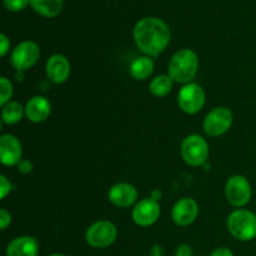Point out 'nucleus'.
I'll use <instances>...</instances> for the list:
<instances>
[{"label":"nucleus","mask_w":256,"mask_h":256,"mask_svg":"<svg viewBox=\"0 0 256 256\" xmlns=\"http://www.w3.org/2000/svg\"><path fill=\"white\" fill-rule=\"evenodd\" d=\"M132 36L138 49L142 54L150 58H156L170 44L172 32L164 20L159 18L146 16L140 19L135 24Z\"/></svg>","instance_id":"1"},{"label":"nucleus","mask_w":256,"mask_h":256,"mask_svg":"<svg viewBox=\"0 0 256 256\" xmlns=\"http://www.w3.org/2000/svg\"><path fill=\"white\" fill-rule=\"evenodd\" d=\"M199 70V58L192 49H180L175 52L168 65V75L174 82L189 84Z\"/></svg>","instance_id":"2"},{"label":"nucleus","mask_w":256,"mask_h":256,"mask_svg":"<svg viewBox=\"0 0 256 256\" xmlns=\"http://www.w3.org/2000/svg\"><path fill=\"white\" fill-rule=\"evenodd\" d=\"M226 228L240 242H252L256 238V214L246 209H236L229 214Z\"/></svg>","instance_id":"3"},{"label":"nucleus","mask_w":256,"mask_h":256,"mask_svg":"<svg viewBox=\"0 0 256 256\" xmlns=\"http://www.w3.org/2000/svg\"><path fill=\"white\" fill-rule=\"evenodd\" d=\"M182 158L190 166H204L209 159V145L202 136L198 134L188 135L180 146Z\"/></svg>","instance_id":"4"},{"label":"nucleus","mask_w":256,"mask_h":256,"mask_svg":"<svg viewBox=\"0 0 256 256\" xmlns=\"http://www.w3.org/2000/svg\"><path fill=\"white\" fill-rule=\"evenodd\" d=\"M118 238V228L109 220H99L90 225L85 232L88 245L95 249H105L112 246Z\"/></svg>","instance_id":"5"},{"label":"nucleus","mask_w":256,"mask_h":256,"mask_svg":"<svg viewBox=\"0 0 256 256\" xmlns=\"http://www.w3.org/2000/svg\"><path fill=\"white\" fill-rule=\"evenodd\" d=\"M234 115L225 106H218L210 110L202 122V129L208 136L218 138L229 132L232 125Z\"/></svg>","instance_id":"6"},{"label":"nucleus","mask_w":256,"mask_h":256,"mask_svg":"<svg viewBox=\"0 0 256 256\" xmlns=\"http://www.w3.org/2000/svg\"><path fill=\"white\" fill-rule=\"evenodd\" d=\"M225 196L232 206L242 209L252 200V184L242 175H232L225 184Z\"/></svg>","instance_id":"7"},{"label":"nucleus","mask_w":256,"mask_h":256,"mask_svg":"<svg viewBox=\"0 0 256 256\" xmlns=\"http://www.w3.org/2000/svg\"><path fill=\"white\" fill-rule=\"evenodd\" d=\"M40 58V48L32 40L18 44L10 54V64L16 72H26L34 66Z\"/></svg>","instance_id":"8"},{"label":"nucleus","mask_w":256,"mask_h":256,"mask_svg":"<svg viewBox=\"0 0 256 256\" xmlns=\"http://www.w3.org/2000/svg\"><path fill=\"white\" fill-rule=\"evenodd\" d=\"M205 92L196 82L185 84L178 92V105L180 109L189 115H195L204 108Z\"/></svg>","instance_id":"9"},{"label":"nucleus","mask_w":256,"mask_h":256,"mask_svg":"<svg viewBox=\"0 0 256 256\" xmlns=\"http://www.w3.org/2000/svg\"><path fill=\"white\" fill-rule=\"evenodd\" d=\"M162 209L156 200L152 198H145L135 204L132 216L138 226L148 228L154 225L159 220Z\"/></svg>","instance_id":"10"},{"label":"nucleus","mask_w":256,"mask_h":256,"mask_svg":"<svg viewBox=\"0 0 256 256\" xmlns=\"http://www.w3.org/2000/svg\"><path fill=\"white\" fill-rule=\"evenodd\" d=\"M22 145L15 135L4 134L0 138V160L5 166H18L22 162Z\"/></svg>","instance_id":"11"},{"label":"nucleus","mask_w":256,"mask_h":256,"mask_svg":"<svg viewBox=\"0 0 256 256\" xmlns=\"http://www.w3.org/2000/svg\"><path fill=\"white\" fill-rule=\"evenodd\" d=\"M199 205L192 198L178 200L172 209V219L178 226H188L196 220Z\"/></svg>","instance_id":"12"},{"label":"nucleus","mask_w":256,"mask_h":256,"mask_svg":"<svg viewBox=\"0 0 256 256\" xmlns=\"http://www.w3.org/2000/svg\"><path fill=\"white\" fill-rule=\"evenodd\" d=\"M108 199L114 206L126 209L134 205L138 200V190L129 182H118L110 188Z\"/></svg>","instance_id":"13"},{"label":"nucleus","mask_w":256,"mask_h":256,"mask_svg":"<svg viewBox=\"0 0 256 256\" xmlns=\"http://www.w3.org/2000/svg\"><path fill=\"white\" fill-rule=\"evenodd\" d=\"M45 72L50 82L54 84H62L69 79L72 65L66 56L62 54H54L48 59Z\"/></svg>","instance_id":"14"},{"label":"nucleus","mask_w":256,"mask_h":256,"mask_svg":"<svg viewBox=\"0 0 256 256\" xmlns=\"http://www.w3.org/2000/svg\"><path fill=\"white\" fill-rule=\"evenodd\" d=\"M50 112H52V104L46 98L42 95L32 96L25 105V116L29 122L35 124L45 122L49 118Z\"/></svg>","instance_id":"15"},{"label":"nucleus","mask_w":256,"mask_h":256,"mask_svg":"<svg viewBox=\"0 0 256 256\" xmlns=\"http://www.w3.org/2000/svg\"><path fill=\"white\" fill-rule=\"evenodd\" d=\"M6 256H38L39 242L35 238L22 235L12 239L5 250Z\"/></svg>","instance_id":"16"},{"label":"nucleus","mask_w":256,"mask_h":256,"mask_svg":"<svg viewBox=\"0 0 256 256\" xmlns=\"http://www.w3.org/2000/svg\"><path fill=\"white\" fill-rule=\"evenodd\" d=\"M154 68L155 64L152 58L142 55V56H138L132 60L129 66V72L135 80H145L152 74Z\"/></svg>","instance_id":"17"},{"label":"nucleus","mask_w":256,"mask_h":256,"mask_svg":"<svg viewBox=\"0 0 256 256\" xmlns=\"http://www.w3.org/2000/svg\"><path fill=\"white\" fill-rule=\"evenodd\" d=\"M62 0H30V6L44 18H55L62 9Z\"/></svg>","instance_id":"18"},{"label":"nucleus","mask_w":256,"mask_h":256,"mask_svg":"<svg viewBox=\"0 0 256 256\" xmlns=\"http://www.w3.org/2000/svg\"><path fill=\"white\" fill-rule=\"evenodd\" d=\"M25 115V108L19 102H9L2 109V124L15 125L22 122Z\"/></svg>","instance_id":"19"},{"label":"nucleus","mask_w":256,"mask_h":256,"mask_svg":"<svg viewBox=\"0 0 256 256\" xmlns=\"http://www.w3.org/2000/svg\"><path fill=\"white\" fill-rule=\"evenodd\" d=\"M172 85H174V82H172V78L166 74H162L155 76L154 79L150 82L149 90L154 96L164 98L172 92Z\"/></svg>","instance_id":"20"},{"label":"nucleus","mask_w":256,"mask_h":256,"mask_svg":"<svg viewBox=\"0 0 256 256\" xmlns=\"http://www.w3.org/2000/svg\"><path fill=\"white\" fill-rule=\"evenodd\" d=\"M12 92H14V89H12V82L5 76L0 78V105L2 106L12 102Z\"/></svg>","instance_id":"21"},{"label":"nucleus","mask_w":256,"mask_h":256,"mask_svg":"<svg viewBox=\"0 0 256 256\" xmlns=\"http://www.w3.org/2000/svg\"><path fill=\"white\" fill-rule=\"evenodd\" d=\"M30 4V0H4V6L8 12H18L24 10Z\"/></svg>","instance_id":"22"},{"label":"nucleus","mask_w":256,"mask_h":256,"mask_svg":"<svg viewBox=\"0 0 256 256\" xmlns=\"http://www.w3.org/2000/svg\"><path fill=\"white\" fill-rule=\"evenodd\" d=\"M12 184L5 175H0V199L4 200L12 192Z\"/></svg>","instance_id":"23"},{"label":"nucleus","mask_w":256,"mask_h":256,"mask_svg":"<svg viewBox=\"0 0 256 256\" xmlns=\"http://www.w3.org/2000/svg\"><path fill=\"white\" fill-rule=\"evenodd\" d=\"M12 224V214L6 209H0V229L5 230Z\"/></svg>","instance_id":"24"},{"label":"nucleus","mask_w":256,"mask_h":256,"mask_svg":"<svg viewBox=\"0 0 256 256\" xmlns=\"http://www.w3.org/2000/svg\"><path fill=\"white\" fill-rule=\"evenodd\" d=\"M32 170H34V165H32V162L28 159H22V162L18 164V172H19L20 174L28 175L30 174Z\"/></svg>","instance_id":"25"},{"label":"nucleus","mask_w":256,"mask_h":256,"mask_svg":"<svg viewBox=\"0 0 256 256\" xmlns=\"http://www.w3.org/2000/svg\"><path fill=\"white\" fill-rule=\"evenodd\" d=\"M10 50V40L5 34H0V56L4 58Z\"/></svg>","instance_id":"26"},{"label":"nucleus","mask_w":256,"mask_h":256,"mask_svg":"<svg viewBox=\"0 0 256 256\" xmlns=\"http://www.w3.org/2000/svg\"><path fill=\"white\" fill-rule=\"evenodd\" d=\"M175 256H192V249L188 244H182L176 248Z\"/></svg>","instance_id":"27"},{"label":"nucleus","mask_w":256,"mask_h":256,"mask_svg":"<svg viewBox=\"0 0 256 256\" xmlns=\"http://www.w3.org/2000/svg\"><path fill=\"white\" fill-rule=\"evenodd\" d=\"M210 256H234L232 252L228 248H218L210 254Z\"/></svg>","instance_id":"28"},{"label":"nucleus","mask_w":256,"mask_h":256,"mask_svg":"<svg viewBox=\"0 0 256 256\" xmlns=\"http://www.w3.org/2000/svg\"><path fill=\"white\" fill-rule=\"evenodd\" d=\"M152 256H162V248L160 245H155L152 249Z\"/></svg>","instance_id":"29"},{"label":"nucleus","mask_w":256,"mask_h":256,"mask_svg":"<svg viewBox=\"0 0 256 256\" xmlns=\"http://www.w3.org/2000/svg\"><path fill=\"white\" fill-rule=\"evenodd\" d=\"M25 78V72H15V79L16 82H22Z\"/></svg>","instance_id":"30"},{"label":"nucleus","mask_w":256,"mask_h":256,"mask_svg":"<svg viewBox=\"0 0 256 256\" xmlns=\"http://www.w3.org/2000/svg\"><path fill=\"white\" fill-rule=\"evenodd\" d=\"M150 198H152V199L156 200V202H158V200L162 198V192H158V190H154V192H152V196H150Z\"/></svg>","instance_id":"31"},{"label":"nucleus","mask_w":256,"mask_h":256,"mask_svg":"<svg viewBox=\"0 0 256 256\" xmlns=\"http://www.w3.org/2000/svg\"><path fill=\"white\" fill-rule=\"evenodd\" d=\"M49 256H66V255H62V254H52V255H49Z\"/></svg>","instance_id":"32"}]
</instances>
